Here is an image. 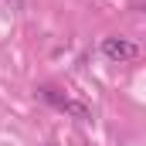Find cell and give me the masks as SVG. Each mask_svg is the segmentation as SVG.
Here are the masks:
<instances>
[{
  "mask_svg": "<svg viewBox=\"0 0 146 146\" xmlns=\"http://www.w3.org/2000/svg\"><path fill=\"white\" fill-rule=\"evenodd\" d=\"M41 99L48 102V106H54V109L68 112V115H75V119H92V112L85 109L82 102H75V99H68V95H61L54 85H41Z\"/></svg>",
  "mask_w": 146,
  "mask_h": 146,
  "instance_id": "obj_1",
  "label": "cell"
},
{
  "mask_svg": "<svg viewBox=\"0 0 146 146\" xmlns=\"http://www.w3.org/2000/svg\"><path fill=\"white\" fill-rule=\"evenodd\" d=\"M102 54L109 61H133V58H139V44L129 41V37H106L102 41Z\"/></svg>",
  "mask_w": 146,
  "mask_h": 146,
  "instance_id": "obj_2",
  "label": "cell"
}]
</instances>
